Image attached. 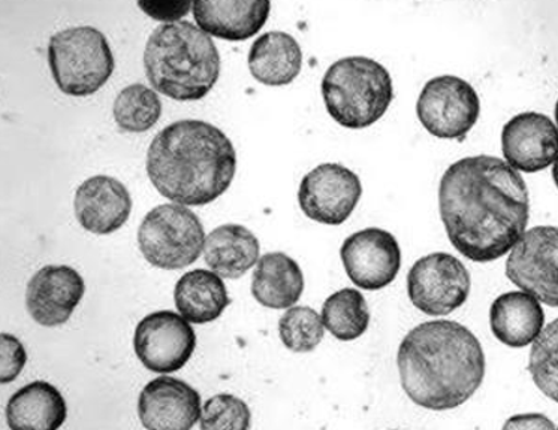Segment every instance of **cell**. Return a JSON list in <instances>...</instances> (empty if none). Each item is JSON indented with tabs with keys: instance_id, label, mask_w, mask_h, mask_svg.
Returning <instances> with one entry per match:
<instances>
[{
	"instance_id": "3",
	"label": "cell",
	"mask_w": 558,
	"mask_h": 430,
	"mask_svg": "<svg viewBox=\"0 0 558 430\" xmlns=\"http://www.w3.org/2000/svg\"><path fill=\"white\" fill-rule=\"evenodd\" d=\"M146 168L163 198L183 207H204L230 188L236 152L230 138L213 124L179 120L151 140Z\"/></svg>"
},
{
	"instance_id": "26",
	"label": "cell",
	"mask_w": 558,
	"mask_h": 430,
	"mask_svg": "<svg viewBox=\"0 0 558 430\" xmlns=\"http://www.w3.org/2000/svg\"><path fill=\"white\" fill-rule=\"evenodd\" d=\"M112 114L122 131L143 134L158 123L162 114V102L150 87L131 84L116 98Z\"/></svg>"
},
{
	"instance_id": "16",
	"label": "cell",
	"mask_w": 558,
	"mask_h": 430,
	"mask_svg": "<svg viewBox=\"0 0 558 430\" xmlns=\"http://www.w3.org/2000/svg\"><path fill=\"white\" fill-rule=\"evenodd\" d=\"M138 416L147 430H192L203 416V405L194 388L163 376L143 389Z\"/></svg>"
},
{
	"instance_id": "29",
	"label": "cell",
	"mask_w": 558,
	"mask_h": 430,
	"mask_svg": "<svg viewBox=\"0 0 558 430\" xmlns=\"http://www.w3.org/2000/svg\"><path fill=\"white\" fill-rule=\"evenodd\" d=\"M252 414L246 402L234 395L213 396L203 407L201 430H248Z\"/></svg>"
},
{
	"instance_id": "33",
	"label": "cell",
	"mask_w": 558,
	"mask_h": 430,
	"mask_svg": "<svg viewBox=\"0 0 558 430\" xmlns=\"http://www.w3.org/2000/svg\"><path fill=\"white\" fill-rule=\"evenodd\" d=\"M553 179H554V183H556V186L558 188V158L556 160V163H554Z\"/></svg>"
},
{
	"instance_id": "32",
	"label": "cell",
	"mask_w": 558,
	"mask_h": 430,
	"mask_svg": "<svg viewBox=\"0 0 558 430\" xmlns=\"http://www.w3.org/2000/svg\"><path fill=\"white\" fill-rule=\"evenodd\" d=\"M501 430H557L556 425L544 414H518L506 420Z\"/></svg>"
},
{
	"instance_id": "15",
	"label": "cell",
	"mask_w": 558,
	"mask_h": 430,
	"mask_svg": "<svg viewBox=\"0 0 558 430\" xmlns=\"http://www.w3.org/2000/svg\"><path fill=\"white\" fill-rule=\"evenodd\" d=\"M86 284L74 268L48 265L32 277L26 291V307L36 323L46 328L65 324L82 303Z\"/></svg>"
},
{
	"instance_id": "17",
	"label": "cell",
	"mask_w": 558,
	"mask_h": 430,
	"mask_svg": "<svg viewBox=\"0 0 558 430\" xmlns=\"http://www.w3.org/2000/svg\"><path fill=\"white\" fill-rule=\"evenodd\" d=\"M75 216L87 232L110 235L130 219L132 199L119 180L95 175L84 181L75 193Z\"/></svg>"
},
{
	"instance_id": "19",
	"label": "cell",
	"mask_w": 558,
	"mask_h": 430,
	"mask_svg": "<svg viewBox=\"0 0 558 430\" xmlns=\"http://www.w3.org/2000/svg\"><path fill=\"white\" fill-rule=\"evenodd\" d=\"M493 335L501 344L524 348L544 331L545 312L539 300L525 292H509L497 297L489 309Z\"/></svg>"
},
{
	"instance_id": "21",
	"label": "cell",
	"mask_w": 558,
	"mask_h": 430,
	"mask_svg": "<svg viewBox=\"0 0 558 430\" xmlns=\"http://www.w3.org/2000/svg\"><path fill=\"white\" fill-rule=\"evenodd\" d=\"M66 416L65 397L46 381L24 385L7 405V421L11 430H59Z\"/></svg>"
},
{
	"instance_id": "14",
	"label": "cell",
	"mask_w": 558,
	"mask_h": 430,
	"mask_svg": "<svg viewBox=\"0 0 558 430\" xmlns=\"http://www.w3.org/2000/svg\"><path fill=\"white\" fill-rule=\"evenodd\" d=\"M501 150L515 171H544L558 158V127L541 112L518 114L501 131Z\"/></svg>"
},
{
	"instance_id": "23",
	"label": "cell",
	"mask_w": 558,
	"mask_h": 430,
	"mask_svg": "<svg viewBox=\"0 0 558 430\" xmlns=\"http://www.w3.org/2000/svg\"><path fill=\"white\" fill-rule=\"evenodd\" d=\"M258 238L241 224H223L210 232L204 244V260L223 279H241L258 263Z\"/></svg>"
},
{
	"instance_id": "1",
	"label": "cell",
	"mask_w": 558,
	"mask_h": 430,
	"mask_svg": "<svg viewBox=\"0 0 558 430\" xmlns=\"http://www.w3.org/2000/svg\"><path fill=\"white\" fill-rule=\"evenodd\" d=\"M439 211L453 248L465 259H500L525 233L530 216L527 184L520 172L493 156L451 164L439 186Z\"/></svg>"
},
{
	"instance_id": "8",
	"label": "cell",
	"mask_w": 558,
	"mask_h": 430,
	"mask_svg": "<svg viewBox=\"0 0 558 430\" xmlns=\"http://www.w3.org/2000/svg\"><path fill=\"white\" fill-rule=\"evenodd\" d=\"M416 114L421 124L436 138L461 140L480 119V96L459 76H436L421 91Z\"/></svg>"
},
{
	"instance_id": "6",
	"label": "cell",
	"mask_w": 558,
	"mask_h": 430,
	"mask_svg": "<svg viewBox=\"0 0 558 430\" xmlns=\"http://www.w3.org/2000/svg\"><path fill=\"white\" fill-rule=\"evenodd\" d=\"M48 64L60 90L75 98L96 94L116 66L106 35L92 26L70 27L51 36Z\"/></svg>"
},
{
	"instance_id": "28",
	"label": "cell",
	"mask_w": 558,
	"mask_h": 430,
	"mask_svg": "<svg viewBox=\"0 0 558 430\" xmlns=\"http://www.w3.org/2000/svg\"><path fill=\"white\" fill-rule=\"evenodd\" d=\"M279 335L291 352H313L324 340L323 317L311 307L289 308L279 321Z\"/></svg>"
},
{
	"instance_id": "18",
	"label": "cell",
	"mask_w": 558,
	"mask_h": 430,
	"mask_svg": "<svg viewBox=\"0 0 558 430\" xmlns=\"http://www.w3.org/2000/svg\"><path fill=\"white\" fill-rule=\"evenodd\" d=\"M268 0H211L192 3L201 30L227 41H246L263 29L270 15Z\"/></svg>"
},
{
	"instance_id": "30",
	"label": "cell",
	"mask_w": 558,
	"mask_h": 430,
	"mask_svg": "<svg viewBox=\"0 0 558 430\" xmlns=\"http://www.w3.org/2000/svg\"><path fill=\"white\" fill-rule=\"evenodd\" d=\"M0 383H12L23 371L27 361V353L17 337L10 333L0 335Z\"/></svg>"
},
{
	"instance_id": "12",
	"label": "cell",
	"mask_w": 558,
	"mask_h": 430,
	"mask_svg": "<svg viewBox=\"0 0 558 430\" xmlns=\"http://www.w3.org/2000/svg\"><path fill=\"white\" fill-rule=\"evenodd\" d=\"M195 347L194 328L174 311L151 312L136 325L135 353L148 371H180L194 355Z\"/></svg>"
},
{
	"instance_id": "10",
	"label": "cell",
	"mask_w": 558,
	"mask_h": 430,
	"mask_svg": "<svg viewBox=\"0 0 558 430\" xmlns=\"http://www.w3.org/2000/svg\"><path fill=\"white\" fill-rule=\"evenodd\" d=\"M506 275L539 303L558 308V228L525 231L509 253Z\"/></svg>"
},
{
	"instance_id": "34",
	"label": "cell",
	"mask_w": 558,
	"mask_h": 430,
	"mask_svg": "<svg viewBox=\"0 0 558 430\" xmlns=\"http://www.w3.org/2000/svg\"><path fill=\"white\" fill-rule=\"evenodd\" d=\"M556 122H557V127H558V100H557V106H556Z\"/></svg>"
},
{
	"instance_id": "31",
	"label": "cell",
	"mask_w": 558,
	"mask_h": 430,
	"mask_svg": "<svg viewBox=\"0 0 558 430\" xmlns=\"http://www.w3.org/2000/svg\"><path fill=\"white\" fill-rule=\"evenodd\" d=\"M138 8L148 17L168 24L180 22L191 10L192 3L187 0H140Z\"/></svg>"
},
{
	"instance_id": "24",
	"label": "cell",
	"mask_w": 558,
	"mask_h": 430,
	"mask_svg": "<svg viewBox=\"0 0 558 430\" xmlns=\"http://www.w3.org/2000/svg\"><path fill=\"white\" fill-rule=\"evenodd\" d=\"M175 307L189 323L206 324L218 320L231 304L222 279L207 269H195L177 281Z\"/></svg>"
},
{
	"instance_id": "4",
	"label": "cell",
	"mask_w": 558,
	"mask_h": 430,
	"mask_svg": "<svg viewBox=\"0 0 558 430\" xmlns=\"http://www.w3.org/2000/svg\"><path fill=\"white\" fill-rule=\"evenodd\" d=\"M144 70L159 94L180 102L199 100L218 83L220 54L210 36L195 24H160L144 50Z\"/></svg>"
},
{
	"instance_id": "7",
	"label": "cell",
	"mask_w": 558,
	"mask_h": 430,
	"mask_svg": "<svg viewBox=\"0 0 558 430\" xmlns=\"http://www.w3.org/2000/svg\"><path fill=\"white\" fill-rule=\"evenodd\" d=\"M206 232L194 211L165 204L148 211L138 229V247L148 263L177 271L195 263L204 251Z\"/></svg>"
},
{
	"instance_id": "20",
	"label": "cell",
	"mask_w": 558,
	"mask_h": 430,
	"mask_svg": "<svg viewBox=\"0 0 558 430\" xmlns=\"http://www.w3.org/2000/svg\"><path fill=\"white\" fill-rule=\"evenodd\" d=\"M247 63L256 82L271 87L288 86L300 75L303 51L294 36L267 32L252 44Z\"/></svg>"
},
{
	"instance_id": "25",
	"label": "cell",
	"mask_w": 558,
	"mask_h": 430,
	"mask_svg": "<svg viewBox=\"0 0 558 430\" xmlns=\"http://www.w3.org/2000/svg\"><path fill=\"white\" fill-rule=\"evenodd\" d=\"M323 321L337 340H359L371 324V311L363 293L343 288L329 296L323 307Z\"/></svg>"
},
{
	"instance_id": "27",
	"label": "cell",
	"mask_w": 558,
	"mask_h": 430,
	"mask_svg": "<svg viewBox=\"0 0 558 430\" xmlns=\"http://www.w3.org/2000/svg\"><path fill=\"white\" fill-rule=\"evenodd\" d=\"M529 371L537 389L558 404V319L544 328L533 343Z\"/></svg>"
},
{
	"instance_id": "5",
	"label": "cell",
	"mask_w": 558,
	"mask_h": 430,
	"mask_svg": "<svg viewBox=\"0 0 558 430\" xmlns=\"http://www.w3.org/2000/svg\"><path fill=\"white\" fill-rule=\"evenodd\" d=\"M320 88L331 119L353 131L379 122L395 99V86L387 67L361 56L332 63L325 72Z\"/></svg>"
},
{
	"instance_id": "2",
	"label": "cell",
	"mask_w": 558,
	"mask_h": 430,
	"mask_svg": "<svg viewBox=\"0 0 558 430\" xmlns=\"http://www.w3.org/2000/svg\"><path fill=\"white\" fill-rule=\"evenodd\" d=\"M401 385L420 407L447 411L461 407L481 388L485 355L480 341L457 321H427L401 341Z\"/></svg>"
},
{
	"instance_id": "13",
	"label": "cell",
	"mask_w": 558,
	"mask_h": 430,
	"mask_svg": "<svg viewBox=\"0 0 558 430\" xmlns=\"http://www.w3.org/2000/svg\"><path fill=\"white\" fill-rule=\"evenodd\" d=\"M341 262L349 280L364 291H380L396 280L401 250L396 236L379 228L355 232L344 239Z\"/></svg>"
},
{
	"instance_id": "11",
	"label": "cell",
	"mask_w": 558,
	"mask_h": 430,
	"mask_svg": "<svg viewBox=\"0 0 558 430\" xmlns=\"http://www.w3.org/2000/svg\"><path fill=\"white\" fill-rule=\"evenodd\" d=\"M363 186L360 176L339 163H324L301 180L299 202L308 219L340 226L359 205Z\"/></svg>"
},
{
	"instance_id": "22",
	"label": "cell",
	"mask_w": 558,
	"mask_h": 430,
	"mask_svg": "<svg viewBox=\"0 0 558 430\" xmlns=\"http://www.w3.org/2000/svg\"><path fill=\"white\" fill-rule=\"evenodd\" d=\"M304 292V275L292 257L268 253L256 263L252 277V295L263 307L292 308Z\"/></svg>"
},
{
	"instance_id": "9",
	"label": "cell",
	"mask_w": 558,
	"mask_h": 430,
	"mask_svg": "<svg viewBox=\"0 0 558 430\" xmlns=\"http://www.w3.org/2000/svg\"><path fill=\"white\" fill-rule=\"evenodd\" d=\"M471 285L468 268L448 253L421 257L408 275L409 297L427 316H448L463 307Z\"/></svg>"
}]
</instances>
